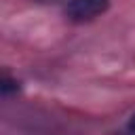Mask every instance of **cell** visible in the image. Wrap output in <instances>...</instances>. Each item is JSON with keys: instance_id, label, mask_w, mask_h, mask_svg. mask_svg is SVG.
<instances>
[{"instance_id": "obj_1", "label": "cell", "mask_w": 135, "mask_h": 135, "mask_svg": "<svg viewBox=\"0 0 135 135\" xmlns=\"http://www.w3.org/2000/svg\"><path fill=\"white\" fill-rule=\"evenodd\" d=\"M110 8V0H68L65 17L74 23L91 21Z\"/></svg>"}, {"instance_id": "obj_3", "label": "cell", "mask_w": 135, "mask_h": 135, "mask_svg": "<svg viewBox=\"0 0 135 135\" xmlns=\"http://www.w3.org/2000/svg\"><path fill=\"white\" fill-rule=\"evenodd\" d=\"M129 131L131 133H135V114L131 116V120H129Z\"/></svg>"}, {"instance_id": "obj_2", "label": "cell", "mask_w": 135, "mask_h": 135, "mask_svg": "<svg viewBox=\"0 0 135 135\" xmlns=\"http://www.w3.org/2000/svg\"><path fill=\"white\" fill-rule=\"evenodd\" d=\"M13 89L17 91V82H15V80H8V78H4V84H2V93L6 95V93H8V91H13Z\"/></svg>"}]
</instances>
